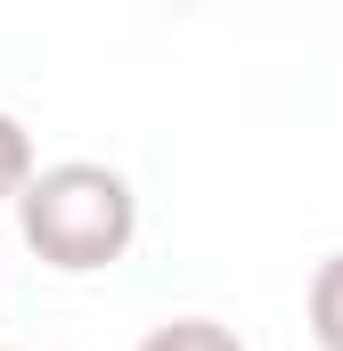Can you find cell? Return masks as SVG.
Masks as SVG:
<instances>
[{
    "instance_id": "6da1fadb",
    "label": "cell",
    "mask_w": 343,
    "mask_h": 351,
    "mask_svg": "<svg viewBox=\"0 0 343 351\" xmlns=\"http://www.w3.org/2000/svg\"><path fill=\"white\" fill-rule=\"evenodd\" d=\"M16 229L49 269H106L139 237V196L115 164H49L16 188Z\"/></svg>"
},
{
    "instance_id": "7a4b0ae2",
    "label": "cell",
    "mask_w": 343,
    "mask_h": 351,
    "mask_svg": "<svg viewBox=\"0 0 343 351\" xmlns=\"http://www.w3.org/2000/svg\"><path fill=\"white\" fill-rule=\"evenodd\" d=\"M311 335L327 351H343V254H327L311 269Z\"/></svg>"
},
{
    "instance_id": "3957f363",
    "label": "cell",
    "mask_w": 343,
    "mask_h": 351,
    "mask_svg": "<svg viewBox=\"0 0 343 351\" xmlns=\"http://www.w3.org/2000/svg\"><path fill=\"white\" fill-rule=\"evenodd\" d=\"M139 351H246L221 319H164V327H147Z\"/></svg>"
},
{
    "instance_id": "277c9868",
    "label": "cell",
    "mask_w": 343,
    "mask_h": 351,
    "mask_svg": "<svg viewBox=\"0 0 343 351\" xmlns=\"http://www.w3.org/2000/svg\"><path fill=\"white\" fill-rule=\"evenodd\" d=\"M33 180V139L16 114H0V204H16V188Z\"/></svg>"
}]
</instances>
